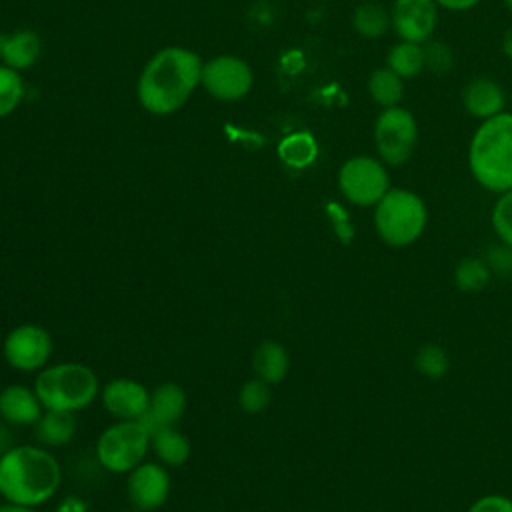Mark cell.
<instances>
[{
  "mask_svg": "<svg viewBox=\"0 0 512 512\" xmlns=\"http://www.w3.org/2000/svg\"><path fill=\"white\" fill-rule=\"evenodd\" d=\"M202 66L200 56L188 48L168 46L158 50L144 66L136 86L142 108L156 116L182 108L200 84Z\"/></svg>",
  "mask_w": 512,
  "mask_h": 512,
  "instance_id": "obj_1",
  "label": "cell"
},
{
  "mask_svg": "<svg viewBox=\"0 0 512 512\" xmlns=\"http://www.w3.org/2000/svg\"><path fill=\"white\" fill-rule=\"evenodd\" d=\"M60 464L44 448L24 444L0 456V494L18 506L36 508L50 500L60 486Z\"/></svg>",
  "mask_w": 512,
  "mask_h": 512,
  "instance_id": "obj_2",
  "label": "cell"
},
{
  "mask_svg": "<svg viewBox=\"0 0 512 512\" xmlns=\"http://www.w3.org/2000/svg\"><path fill=\"white\" fill-rule=\"evenodd\" d=\"M468 166L474 180L496 194L512 188V112H500L476 128Z\"/></svg>",
  "mask_w": 512,
  "mask_h": 512,
  "instance_id": "obj_3",
  "label": "cell"
},
{
  "mask_svg": "<svg viewBox=\"0 0 512 512\" xmlns=\"http://www.w3.org/2000/svg\"><path fill=\"white\" fill-rule=\"evenodd\" d=\"M34 392L44 410L78 412L96 398L98 378L86 364L60 362L38 374Z\"/></svg>",
  "mask_w": 512,
  "mask_h": 512,
  "instance_id": "obj_4",
  "label": "cell"
},
{
  "mask_svg": "<svg viewBox=\"0 0 512 512\" xmlns=\"http://www.w3.org/2000/svg\"><path fill=\"white\" fill-rule=\"evenodd\" d=\"M428 212L424 200L406 188H390L374 210L378 236L394 248L416 242L426 228Z\"/></svg>",
  "mask_w": 512,
  "mask_h": 512,
  "instance_id": "obj_5",
  "label": "cell"
},
{
  "mask_svg": "<svg viewBox=\"0 0 512 512\" xmlns=\"http://www.w3.org/2000/svg\"><path fill=\"white\" fill-rule=\"evenodd\" d=\"M148 446L150 432L140 420H118L100 434L96 442V456L108 472L120 474L142 464Z\"/></svg>",
  "mask_w": 512,
  "mask_h": 512,
  "instance_id": "obj_6",
  "label": "cell"
},
{
  "mask_svg": "<svg viewBox=\"0 0 512 512\" xmlns=\"http://www.w3.org/2000/svg\"><path fill=\"white\" fill-rule=\"evenodd\" d=\"M374 142L384 164L400 166L410 160L418 142V124L402 106L382 108L374 124Z\"/></svg>",
  "mask_w": 512,
  "mask_h": 512,
  "instance_id": "obj_7",
  "label": "cell"
},
{
  "mask_svg": "<svg viewBox=\"0 0 512 512\" xmlns=\"http://www.w3.org/2000/svg\"><path fill=\"white\" fill-rule=\"evenodd\" d=\"M338 188L354 206H376L390 190V178L382 160L352 156L338 170Z\"/></svg>",
  "mask_w": 512,
  "mask_h": 512,
  "instance_id": "obj_8",
  "label": "cell"
},
{
  "mask_svg": "<svg viewBox=\"0 0 512 512\" xmlns=\"http://www.w3.org/2000/svg\"><path fill=\"white\" fill-rule=\"evenodd\" d=\"M252 70L238 56H216L202 66L200 84L210 96L224 102L244 98L252 88Z\"/></svg>",
  "mask_w": 512,
  "mask_h": 512,
  "instance_id": "obj_9",
  "label": "cell"
},
{
  "mask_svg": "<svg viewBox=\"0 0 512 512\" xmlns=\"http://www.w3.org/2000/svg\"><path fill=\"white\" fill-rule=\"evenodd\" d=\"M52 354V338L38 324H22L10 330L4 340V360L22 372L42 368Z\"/></svg>",
  "mask_w": 512,
  "mask_h": 512,
  "instance_id": "obj_10",
  "label": "cell"
},
{
  "mask_svg": "<svg viewBox=\"0 0 512 512\" xmlns=\"http://www.w3.org/2000/svg\"><path fill=\"white\" fill-rule=\"evenodd\" d=\"M436 22L438 4L434 0H396L390 12V26L404 42H428Z\"/></svg>",
  "mask_w": 512,
  "mask_h": 512,
  "instance_id": "obj_11",
  "label": "cell"
},
{
  "mask_svg": "<svg viewBox=\"0 0 512 512\" xmlns=\"http://www.w3.org/2000/svg\"><path fill=\"white\" fill-rule=\"evenodd\" d=\"M170 494L168 472L154 462L138 464L128 476V498L140 510L160 508Z\"/></svg>",
  "mask_w": 512,
  "mask_h": 512,
  "instance_id": "obj_12",
  "label": "cell"
},
{
  "mask_svg": "<svg viewBox=\"0 0 512 512\" xmlns=\"http://www.w3.org/2000/svg\"><path fill=\"white\" fill-rule=\"evenodd\" d=\"M104 408L118 420H140L150 406V392L136 380L114 378L102 390Z\"/></svg>",
  "mask_w": 512,
  "mask_h": 512,
  "instance_id": "obj_13",
  "label": "cell"
},
{
  "mask_svg": "<svg viewBox=\"0 0 512 512\" xmlns=\"http://www.w3.org/2000/svg\"><path fill=\"white\" fill-rule=\"evenodd\" d=\"M184 410H186L184 390L174 382H164L150 394L148 412L140 418V422L152 434L162 426H172L174 422H178Z\"/></svg>",
  "mask_w": 512,
  "mask_h": 512,
  "instance_id": "obj_14",
  "label": "cell"
},
{
  "mask_svg": "<svg viewBox=\"0 0 512 512\" xmlns=\"http://www.w3.org/2000/svg\"><path fill=\"white\" fill-rule=\"evenodd\" d=\"M42 402L34 390L12 384L0 392V418L12 426L36 424L42 416Z\"/></svg>",
  "mask_w": 512,
  "mask_h": 512,
  "instance_id": "obj_15",
  "label": "cell"
},
{
  "mask_svg": "<svg viewBox=\"0 0 512 512\" xmlns=\"http://www.w3.org/2000/svg\"><path fill=\"white\" fill-rule=\"evenodd\" d=\"M462 104L468 114L488 120L500 112H504L506 96L498 82L490 78H472L462 90Z\"/></svg>",
  "mask_w": 512,
  "mask_h": 512,
  "instance_id": "obj_16",
  "label": "cell"
},
{
  "mask_svg": "<svg viewBox=\"0 0 512 512\" xmlns=\"http://www.w3.org/2000/svg\"><path fill=\"white\" fill-rule=\"evenodd\" d=\"M40 56V38L32 30H16L14 34L0 32V64L26 70Z\"/></svg>",
  "mask_w": 512,
  "mask_h": 512,
  "instance_id": "obj_17",
  "label": "cell"
},
{
  "mask_svg": "<svg viewBox=\"0 0 512 512\" xmlns=\"http://www.w3.org/2000/svg\"><path fill=\"white\" fill-rule=\"evenodd\" d=\"M252 364L260 380H264L266 384H276V382H282L284 376L288 374L290 358L286 348L280 342L264 340L258 344Z\"/></svg>",
  "mask_w": 512,
  "mask_h": 512,
  "instance_id": "obj_18",
  "label": "cell"
},
{
  "mask_svg": "<svg viewBox=\"0 0 512 512\" xmlns=\"http://www.w3.org/2000/svg\"><path fill=\"white\" fill-rule=\"evenodd\" d=\"M36 438L44 446H62L66 444L74 432H76V422H74V412L66 410H46L38 422L34 424Z\"/></svg>",
  "mask_w": 512,
  "mask_h": 512,
  "instance_id": "obj_19",
  "label": "cell"
},
{
  "mask_svg": "<svg viewBox=\"0 0 512 512\" xmlns=\"http://www.w3.org/2000/svg\"><path fill=\"white\" fill-rule=\"evenodd\" d=\"M150 444L160 458V462L168 466H180L190 456V444L184 434L174 430L172 426H162L150 434Z\"/></svg>",
  "mask_w": 512,
  "mask_h": 512,
  "instance_id": "obj_20",
  "label": "cell"
},
{
  "mask_svg": "<svg viewBox=\"0 0 512 512\" xmlns=\"http://www.w3.org/2000/svg\"><path fill=\"white\" fill-rule=\"evenodd\" d=\"M368 92L372 100L382 108L398 106L404 94V82L402 78L392 72L388 66L376 68L368 78Z\"/></svg>",
  "mask_w": 512,
  "mask_h": 512,
  "instance_id": "obj_21",
  "label": "cell"
},
{
  "mask_svg": "<svg viewBox=\"0 0 512 512\" xmlns=\"http://www.w3.org/2000/svg\"><path fill=\"white\" fill-rule=\"evenodd\" d=\"M386 66L396 72L402 80L414 78L424 70V48L416 42H400L390 48L386 56Z\"/></svg>",
  "mask_w": 512,
  "mask_h": 512,
  "instance_id": "obj_22",
  "label": "cell"
},
{
  "mask_svg": "<svg viewBox=\"0 0 512 512\" xmlns=\"http://www.w3.org/2000/svg\"><path fill=\"white\" fill-rule=\"evenodd\" d=\"M352 24L356 32L364 38H380L390 26V14L378 2L366 0L358 4L352 12Z\"/></svg>",
  "mask_w": 512,
  "mask_h": 512,
  "instance_id": "obj_23",
  "label": "cell"
},
{
  "mask_svg": "<svg viewBox=\"0 0 512 512\" xmlns=\"http://www.w3.org/2000/svg\"><path fill=\"white\" fill-rule=\"evenodd\" d=\"M316 140L306 134V132H296L286 136L280 146H278V154L280 158L292 166V168H304L308 166L314 158H316Z\"/></svg>",
  "mask_w": 512,
  "mask_h": 512,
  "instance_id": "obj_24",
  "label": "cell"
},
{
  "mask_svg": "<svg viewBox=\"0 0 512 512\" xmlns=\"http://www.w3.org/2000/svg\"><path fill=\"white\" fill-rule=\"evenodd\" d=\"M456 286L462 292H478L482 290L490 280L488 264L480 258H464L454 272Z\"/></svg>",
  "mask_w": 512,
  "mask_h": 512,
  "instance_id": "obj_25",
  "label": "cell"
},
{
  "mask_svg": "<svg viewBox=\"0 0 512 512\" xmlns=\"http://www.w3.org/2000/svg\"><path fill=\"white\" fill-rule=\"evenodd\" d=\"M24 96V84L18 70L0 64V118L16 110Z\"/></svg>",
  "mask_w": 512,
  "mask_h": 512,
  "instance_id": "obj_26",
  "label": "cell"
},
{
  "mask_svg": "<svg viewBox=\"0 0 512 512\" xmlns=\"http://www.w3.org/2000/svg\"><path fill=\"white\" fill-rule=\"evenodd\" d=\"M416 368L428 378H442L450 366L448 354L438 344H424L414 358Z\"/></svg>",
  "mask_w": 512,
  "mask_h": 512,
  "instance_id": "obj_27",
  "label": "cell"
},
{
  "mask_svg": "<svg viewBox=\"0 0 512 512\" xmlns=\"http://www.w3.org/2000/svg\"><path fill=\"white\" fill-rule=\"evenodd\" d=\"M492 228L502 244L512 246V188L502 192L492 208Z\"/></svg>",
  "mask_w": 512,
  "mask_h": 512,
  "instance_id": "obj_28",
  "label": "cell"
},
{
  "mask_svg": "<svg viewBox=\"0 0 512 512\" xmlns=\"http://www.w3.org/2000/svg\"><path fill=\"white\" fill-rule=\"evenodd\" d=\"M270 384H266L264 380L260 378H254V380H248L242 388H240V394H238V402H240V408L248 414H258L262 412L268 402H270Z\"/></svg>",
  "mask_w": 512,
  "mask_h": 512,
  "instance_id": "obj_29",
  "label": "cell"
},
{
  "mask_svg": "<svg viewBox=\"0 0 512 512\" xmlns=\"http://www.w3.org/2000/svg\"><path fill=\"white\" fill-rule=\"evenodd\" d=\"M424 48V68L432 72H446L452 66V52L444 42L438 40H428L422 44Z\"/></svg>",
  "mask_w": 512,
  "mask_h": 512,
  "instance_id": "obj_30",
  "label": "cell"
},
{
  "mask_svg": "<svg viewBox=\"0 0 512 512\" xmlns=\"http://www.w3.org/2000/svg\"><path fill=\"white\" fill-rule=\"evenodd\" d=\"M468 512H512V500L502 494H488L478 498Z\"/></svg>",
  "mask_w": 512,
  "mask_h": 512,
  "instance_id": "obj_31",
  "label": "cell"
},
{
  "mask_svg": "<svg viewBox=\"0 0 512 512\" xmlns=\"http://www.w3.org/2000/svg\"><path fill=\"white\" fill-rule=\"evenodd\" d=\"M488 264L498 272H512V246L502 244L488 252Z\"/></svg>",
  "mask_w": 512,
  "mask_h": 512,
  "instance_id": "obj_32",
  "label": "cell"
},
{
  "mask_svg": "<svg viewBox=\"0 0 512 512\" xmlns=\"http://www.w3.org/2000/svg\"><path fill=\"white\" fill-rule=\"evenodd\" d=\"M328 214L332 216V222H334V226H336V232L346 240L350 234H352V228H350V224H348V216H346V212L342 210V206H338V204H328Z\"/></svg>",
  "mask_w": 512,
  "mask_h": 512,
  "instance_id": "obj_33",
  "label": "cell"
},
{
  "mask_svg": "<svg viewBox=\"0 0 512 512\" xmlns=\"http://www.w3.org/2000/svg\"><path fill=\"white\" fill-rule=\"evenodd\" d=\"M438 6L452 10V12H462V10H470L474 8L480 0H434Z\"/></svg>",
  "mask_w": 512,
  "mask_h": 512,
  "instance_id": "obj_34",
  "label": "cell"
},
{
  "mask_svg": "<svg viewBox=\"0 0 512 512\" xmlns=\"http://www.w3.org/2000/svg\"><path fill=\"white\" fill-rule=\"evenodd\" d=\"M0 512H34V508H28V506H18V504H4L0 506Z\"/></svg>",
  "mask_w": 512,
  "mask_h": 512,
  "instance_id": "obj_35",
  "label": "cell"
},
{
  "mask_svg": "<svg viewBox=\"0 0 512 512\" xmlns=\"http://www.w3.org/2000/svg\"><path fill=\"white\" fill-rule=\"evenodd\" d=\"M504 50H506V54L512 58V30L508 32V36H506V40H504Z\"/></svg>",
  "mask_w": 512,
  "mask_h": 512,
  "instance_id": "obj_36",
  "label": "cell"
},
{
  "mask_svg": "<svg viewBox=\"0 0 512 512\" xmlns=\"http://www.w3.org/2000/svg\"><path fill=\"white\" fill-rule=\"evenodd\" d=\"M504 4H506L508 10H512V0H504Z\"/></svg>",
  "mask_w": 512,
  "mask_h": 512,
  "instance_id": "obj_37",
  "label": "cell"
}]
</instances>
